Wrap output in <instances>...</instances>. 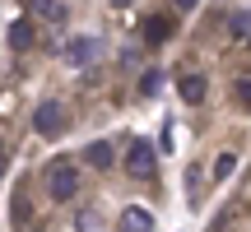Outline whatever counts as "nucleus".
I'll list each match as a JSON object with an SVG mask.
<instances>
[{
	"label": "nucleus",
	"instance_id": "1",
	"mask_svg": "<svg viewBox=\"0 0 251 232\" xmlns=\"http://www.w3.org/2000/svg\"><path fill=\"white\" fill-rule=\"evenodd\" d=\"M153 162H158V153L149 149V139H130V149H126V172L130 177H153Z\"/></svg>",
	"mask_w": 251,
	"mask_h": 232
},
{
	"label": "nucleus",
	"instance_id": "2",
	"mask_svg": "<svg viewBox=\"0 0 251 232\" xmlns=\"http://www.w3.org/2000/svg\"><path fill=\"white\" fill-rule=\"evenodd\" d=\"M33 125H37V135L56 139V135L65 130V107H61V102H37V112H33Z\"/></svg>",
	"mask_w": 251,
	"mask_h": 232
},
{
	"label": "nucleus",
	"instance_id": "3",
	"mask_svg": "<svg viewBox=\"0 0 251 232\" xmlns=\"http://www.w3.org/2000/svg\"><path fill=\"white\" fill-rule=\"evenodd\" d=\"M47 190H51V200H70L75 190H79V177H75L70 162H56V167L47 172Z\"/></svg>",
	"mask_w": 251,
	"mask_h": 232
},
{
	"label": "nucleus",
	"instance_id": "4",
	"mask_svg": "<svg viewBox=\"0 0 251 232\" xmlns=\"http://www.w3.org/2000/svg\"><path fill=\"white\" fill-rule=\"evenodd\" d=\"M121 232H153V214H149L144 205L121 209Z\"/></svg>",
	"mask_w": 251,
	"mask_h": 232
},
{
	"label": "nucleus",
	"instance_id": "5",
	"mask_svg": "<svg viewBox=\"0 0 251 232\" xmlns=\"http://www.w3.org/2000/svg\"><path fill=\"white\" fill-rule=\"evenodd\" d=\"M98 51H102L98 42L79 37V42H70V46H65V65H93V61H98Z\"/></svg>",
	"mask_w": 251,
	"mask_h": 232
},
{
	"label": "nucleus",
	"instance_id": "6",
	"mask_svg": "<svg viewBox=\"0 0 251 232\" xmlns=\"http://www.w3.org/2000/svg\"><path fill=\"white\" fill-rule=\"evenodd\" d=\"M84 162H89V167H112V144L107 139H93L89 149H84Z\"/></svg>",
	"mask_w": 251,
	"mask_h": 232
},
{
	"label": "nucleus",
	"instance_id": "7",
	"mask_svg": "<svg viewBox=\"0 0 251 232\" xmlns=\"http://www.w3.org/2000/svg\"><path fill=\"white\" fill-rule=\"evenodd\" d=\"M205 74H181V98L186 102H205Z\"/></svg>",
	"mask_w": 251,
	"mask_h": 232
},
{
	"label": "nucleus",
	"instance_id": "8",
	"mask_svg": "<svg viewBox=\"0 0 251 232\" xmlns=\"http://www.w3.org/2000/svg\"><path fill=\"white\" fill-rule=\"evenodd\" d=\"M9 46H14V51H28V46H33V23H28V19L9 23Z\"/></svg>",
	"mask_w": 251,
	"mask_h": 232
},
{
	"label": "nucleus",
	"instance_id": "9",
	"mask_svg": "<svg viewBox=\"0 0 251 232\" xmlns=\"http://www.w3.org/2000/svg\"><path fill=\"white\" fill-rule=\"evenodd\" d=\"M144 37H149V42H168V37H172V19L168 14H153L149 23H144Z\"/></svg>",
	"mask_w": 251,
	"mask_h": 232
},
{
	"label": "nucleus",
	"instance_id": "10",
	"mask_svg": "<svg viewBox=\"0 0 251 232\" xmlns=\"http://www.w3.org/2000/svg\"><path fill=\"white\" fill-rule=\"evenodd\" d=\"M33 9L42 19H65V5H61V0H33Z\"/></svg>",
	"mask_w": 251,
	"mask_h": 232
},
{
	"label": "nucleus",
	"instance_id": "11",
	"mask_svg": "<svg viewBox=\"0 0 251 232\" xmlns=\"http://www.w3.org/2000/svg\"><path fill=\"white\" fill-rule=\"evenodd\" d=\"M233 167H237V153H219V158H214V177H219V181H224Z\"/></svg>",
	"mask_w": 251,
	"mask_h": 232
},
{
	"label": "nucleus",
	"instance_id": "12",
	"mask_svg": "<svg viewBox=\"0 0 251 232\" xmlns=\"http://www.w3.org/2000/svg\"><path fill=\"white\" fill-rule=\"evenodd\" d=\"M158 89H163V74H158V70H149V74L140 79V93H144V98H153Z\"/></svg>",
	"mask_w": 251,
	"mask_h": 232
},
{
	"label": "nucleus",
	"instance_id": "13",
	"mask_svg": "<svg viewBox=\"0 0 251 232\" xmlns=\"http://www.w3.org/2000/svg\"><path fill=\"white\" fill-rule=\"evenodd\" d=\"M233 33H242V37L251 33V14H233Z\"/></svg>",
	"mask_w": 251,
	"mask_h": 232
},
{
	"label": "nucleus",
	"instance_id": "14",
	"mask_svg": "<svg viewBox=\"0 0 251 232\" xmlns=\"http://www.w3.org/2000/svg\"><path fill=\"white\" fill-rule=\"evenodd\" d=\"M237 98H242L247 107H251V79H242V84H237Z\"/></svg>",
	"mask_w": 251,
	"mask_h": 232
},
{
	"label": "nucleus",
	"instance_id": "15",
	"mask_svg": "<svg viewBox=\"0 0 251 232\" xmlns=\"http://www.w3.org/2000/svg\"><path fill=\"white\" fill-rule=\"evenodd\" d=\"M172 5H177V9H196L200 0H172Z\"/></svg>",
	"mask_w": 251,
	"mask_h": 232
},
{
	"label": "nucleus",
	"instance_id": "16",
	"mask_svg": "<svg viewBox=\"0 0 251 232\" xmlns=\"http://www.w3.org/2000/svg\"><path fill=\"white\" fill-rule=\"evenodd\" d=\"M112 5H117V9H121V5H130V0H112Z\"/></svg>",
	"mask_w": 251,
	"mask_h": 232
}]
</instances>
